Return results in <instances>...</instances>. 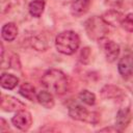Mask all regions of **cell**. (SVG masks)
<instances>
[{"label": "cell", "mask_w": 133, "mask_h": 133, "mask_svg": "<svg viewBox=\"0 0 133 133\" xmlns=\"http://www.w3.org/2000/svg\"><path fill=\"white\" fill-rule=\"evenodd\" d=\"M0 107L3 111L6 112H12V111H19L22 109H25V104L23 102H21L20 100H18L17 98L12 97V96H8V95H1V104Z\"/></svg>", "instance_id": "8"}, {"label": "cell", "mask_w": 133, "mask_h": 133, "mask_svg": "<svg viewBox=\"0 0 133 133\" xmlns=\"http://www.w3.org/2000/svg\"><path fill=\"white\" fill-rule=\"evenodd\" d=\"M84 28L87 36L90 39L98 42L105 38L109 32L108 24L103 20L102 17L98 16L88 18L84 23Z\"/></svg>", "instance_id": "3"}, {"label": "cell", "mask_w": 133, "mask_h": 133, "mask_svg": "<svg viewBox=\"0 0 133 133\" xmlns=\"http://www.w3.org/2000/svg\"><path fill=\"white\" fill-rule=\"evenodd\" d=\"M105 3L112 8H118L123 5V0H105Z\"/></svg>", "instance_id": "22"}, {"label": "cell", "mask_w": 133, "mask_h": 133, "mask_svg": "<svg viewBox=\"0 0 133 133\" xmlns=\"http://www.w3.org/2000/svg\"><path fill=\"white\" fill-rule=\"evenodd\" d=\"M99 132H112V133H117L121 132L115 126L114 127H106V128H102L99 130Z\"/></svg>", "instance_id": "25"}, {"label": "cell", "mask_w": 133, "mask_h": 133, "mask_svg": "<svg viewBox=\"0 0 133 133\" xmlns=\"http://www.w3.org/2000/svg\"><path fill=\"white\" fill-rule=\"evenodd\" d=\"M132 118V114H131V110H130V106L129 105H122L115 115V127L123 132L130 124Z\"/></svg>", "instance_id": "7"}, {"label": "cell", "mask_w": 133, "mask_h": 133, "mask_svg": "<svg viewBox=\"0 0 133 133\" xmlns=\"http://www.w3.org/2000/svg\"><path fill=\"white\" fill-rule=\"evenodd\" d=\"M11 123L17 129L21 131H27L32 125V116L29 111L22 109L16 112L11 118Z\"/></svg>", "instance_id": "5"}, {"label": "cell", "mask_w": 133, "mask_h": 133, "mask_svg": "<svg viewBox=\"0 0 133 133\" xmlns=\"http://www.w3.org/2000/svg\"><path fill=\"white\" fill-rule=\"evenodd\" d=\"M36 101L45 108L47 109H51L53 108L55 102H54V98L52 92H50L49 90H41L39 92H37L36 96Z\"/></svg>", "instance_id": "14"}, {"label": "cell", "mask_w": 133, "mask_h": 133, "mask_svg": "<svg viewBox=\"0 0 133 133\" xmlns=\"http://www.w3.org/2000/svg\"><path fill=\"white\" fill-rule=\"evenodd\" d=\"M121 26L123 27V29H125L128 32H133V14H128L126 16H124Z\"/></svg>", "instance_id": "20"}, {"label": "cell", "mask_w": 133, "mask_h": 133, "mask_svg": "<svg viewBox=\"0 0 133 133\" xmlns=\"http://www.w3.org/2000/svg\"><path fill=\"white\" fill-rule=\"evenodd\" d=\"M0 84L4 89L11 90L19 84V78L12 74L3 73L0 78Z\"/></svg>", "instance_id": "15"}, {"label": "cell", "mask_w": 133, "mask_h": 133, "mask_svg": "<svg viewBox=\"0 0 133 133\" xmlns=\"http://www.w3.org/2000/svg\"><path fill=\"white\" fill-rule=\"evenodd\" d=\"M103 20L108 24V25H111V26H118L121 25L122 23V20L124 18L123 14L119 12L118 10L116 9H109L107 11H105L102 16Z\"/></svg>", "instance_id": "13"}, {"label": "cell", "mask_w": 133, "mask_h": 133, "mask_svg": "<svg viewBox=\"0 0 133 133\" xmlns=\"http://www.w3.org/2000/svg\"><path fill=\"white\" fill-rule=\"evenodd\" d=\"M91 4V0H73L71 3V14L74 17H81L85 15Z\"/></svg>", "instance_id": "10"}, {"label": "cell", "mask_w": 133, "mask_h": 133, "mask_svg": "<svg viewBox=\"0 0 133 133\" xmlns=\"http://www.w3.org/2000/svg\"><path fill=\"white\" fill-rule=\"evenodd\" d=\"M31 46L36 50V51H46L49 47L48 44V38L44 33H38L31 38Z\"/></svg>", "instance_id": "16"}, {"label": "cell", "mask_w": 133, "mask_h": 133, "mask_svg": "<svg viewBox=\"0 0 133 133\" xmlns=\"http://www.w3.org/2000/svg\"><path fill=\"white\" fill-rule=\"evenodd\" d=\"M18 33H19L18 26L12 22H8L4 24L1 28V36L6 42H12L17 37Z\"/></svg>", "instance_id": "11"}, {"label": "cell", "mask_w": 133, "mask_h": 133, "mask_svg": "<svg viewBox=\"0 0 133 133\" xmlns=\"http://www.w3.org/2000/svg\"><path fill=\"white\" fill-rule=\"evenodd\" d=\"M19 92H20V95H21L23 98H25V99H27V100H29V101H35V100H36L37 94H36V91H35V87H34L31 83H29V82L23 83V84L20 86Z\"/></svg>", "instance_id": "17"}, {"label": "cell", "mask_w": 133, "mask_h": 133, "mask_svg": "<svg viewBox=\"0 0 133 133\" xmlns=\"http://www.w3.org/2000/svg\"><path fill=\"white\" fill-rule=\"evenodd\" d=\"M58 3L62 4V5H65V4H69V3H72L73 0H56Z\"/></svg>", "instance_id": "26"}, {"label": "cell", "mask_w": 133, "mask_h": 133, "mask_svg": "<svg viewBox=\"0 0 133 133\" xmlns=\"http://www.w3.org/2000/svg\"><path fill=\"white\" fill-rule=\"evenodd\" d=\"M29 14L34 18H39L45 10V0H33L28 5Z\"/></svg>", "instance_id": "18"}, {"label": "cell", "mask_w": 133, "mask_h": 133, "mask_svg": "<svg viewBox=\"0 0 133 133\" xmlns=\"http://www.w3.org/2000/svg\"><path fill=\"white\" fill-rule=\"evenodd\" d=\"M8 64L10 65V68L14 69H20V60H19V56L17 54H12L11 57L9 58V62Z\"/></svg>", "instance_id": "21"}, {"label": "cell", "mask_w": 133, "mask_h": 133, "mask_svg": "<svg viewBox=\"0 0 133 133\" xmlns=\"http://www.w3.org/2000/svg\"><path fill=\"white\" fill-rule=\"evenodd\" d=\"M80 46L79 35L72 30H64L58 33L55 37L56 50L63 55L74 54Z\"/></svg>", "instance_id": "2"}, {"label": "cell", "mask_w": 133, "mask_h": 133, "mask_svg": "<svg viewBox=\"0 0 133 133\" xmlns=\"http://www.w3.org/2000/svg\"><path fill=\"white\" fill-rule=\"evenodd\" d=\"M78 98H79V100L82 103H84V104H86L88 106H92L96 103V96H95V94L89 91V90H87V89H84V90L80 91L79 95H78Z\"/></svg>", "instance_id": "19"}, {"label": "cell", "mask_w": 133, "mask_h": 133, "mask_svg": "<svg viewBox=\"0 0 133 133\" xmlns=\"http://www.w3.org/2000/svg\"><path fill=\"white\" fill-rule=\"evenodd\" d=\"M89 54H90V52H89V49H88V48H84V49H82V51H81V55H80V59H81V61L84 62V63H86V62L88 61V59H89Z\"/></svg>", "instance_id": "23"}, {"label": "cell", "mask_w": 133, "mask_h": 133, "mask_svg": "<svg viewBox=\"0 0 133 133\" xmlns=\"http://www.w3.org/2000/svg\"><path fill=\"white\" fill-rule=\"evenodd\" d=\"M8 130H9V126H8L7 122L3 117H1L0 118V132L3 133V132H6Z\"/></svg>", "instance_id": "24"}, {"label": "cell", "mask_w": 133, "mask_h": 133, "mask_svg": "<svg viewBox=\"0 0 133 133\" xmlns=\"http://www.w3.org/2000/svg\"><path fill=\"white\" fill-rule=\"evenodd\" d=\"M101 95L105 99H121L125 96L124 90L116 85H105L101 89Z\"/></svg>", "instance_id": "12"}, {"label": "cell", "mask_w": 133, "mask_h": 133, "mask_svg": "<svg viewBox=\"0 0 133 133\" xmlns=\"http://www.w3.org/2000/svg\"><path fill=\"white\" fill-rule=\"evenodd\" d=\"M42 84L52 94L61 96L69 89L68 77L60 70L50 69L46 71L42 77Z\"/></svg>", "instance_id": "1"}, {"label": "cell", "mask_w": 133, "mask_h": 133, "mask_svg": "<svg viewBox=\"0 0 133 133\" xmlns=\"http://www.w3.org/2000/svg\"><path fill=\"white\" fill-rule=\"evenodd\" d=\"M117 70L123 78H130L133 76V56L130 54L124 55L117 62Z\"/></svg>", "instance_id": "9"}, {"label": "cell", "mask_w": 133, "mask_h": 133, "mask_svg": "<svg viewBox=\"0 0 133 133\" xmlns=\"http://www.w3.org/2000/svg\"><path fill=\"white\" fill-rule=\"evenodd\" d=\"M100 42H102V48L106 60L108 62H114L118 58L121 53V48L118 44H116L114 41L105 39V38L101 39Z\"/></svg>", "instance_id": "6"}, {"label": "cell", "mask_w": 133, "mask_h": 133, "mask_svg": "<svg viewBox=\"0 0 133 133\" xmlns=\"http://www.w3.org/2000/svg\"><path fill=\"white\" fill-rule=\"evenodd\" d=\"M69 115L75 121L89 123V124H97L99 122V116H100L97 112L89 111L84 106L76 103L69 106Z\"/></svg>", "instance_id": "4"}]
</instances>
